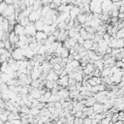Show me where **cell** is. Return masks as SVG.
<instances>
[{"mask_svg":"<svg viewBox=\"0 0 124 124\" xmlns=\"http://www.w3.org/2000/svg\"><path fill=\"white\" fill-rule=\"evenodd\" d=\"M14 32L16 34V35H23V34H25V30H24V26L23 25H21L20 23H18V22H16V24H15V27H14Z\"/></svg>","mask_w":124,"mask_h":124,"instance_id":"cell-4","label":"cell"},{"mask_svg":"<svg viewBox=\"0 0 124 124\" xmlns=\"http://www.w3.org/2000/svg\"><path fill=\"white\" fill-rule=\"evenodd\" d=\"M34 25H35V27H36V30H37V31H41V30H43L45 23H44V21L40 18V19H38L37 21H35V22H34Z\"/></svg>","mask_w":124,"mask_h":124,"instance_id":"cell-15","label":"cell"},{"mask_svg":"<svg viewBox=\"0 0 124 124\" xmlns=\"http://www.w3.org/2000/svg\"><path fill=\"white\" fill-rule=\"evenodd\" d=\"M77 19L78 20V22L80 24H83L86 21V13H79L77 16Z\"/></svg>","mask_w":124,"mask_h":124,"instance_id":"cell-14","label":"cell"},{"mask_svg":"<svg viewBox=\"0 0 124 124\" xmlns=\"http://www.w3.org/2000/svg\"><path fill=\"white\" fill-rule=\"evenodd\" d=\"M15 11H16V8H15L14 4H10V5H8V6H7V8H6V9L4 10V12L1 14V16H3L4 17H7L8 16H10V15L14 14V13H15Z\"/></svg>","mask_w":124,"mask_h":124,"instance_id":"cell-3","label":"cell"},{"mask_svg":"<svg viewBox=\"0 0 124 124\" xmlns=\"http://www.w3.org/2000/svg\"><path fill=\"white\" fill-rule=\"evenodd\" d=\"M58 78H59V76L54 72V70H50L47 74H46V79H47V80H52V81H56L57 79H58Z\"/></svg>","mask_w":124,"mask_h":124,"instance_id":"cell-9","label":"cell"},{"mask_svg":"<svg viewBox=\"0 0 124 124\" xmlns=\"http://www.w3.org/2000/svg\"><path fill=\"white\" fill-rule=\"evenodd\" d=\"M121 61H122L123 63H124V57H122V59H121Z\"/></svg>","mask_w":124,"mask_h":124,"instance_id":"cell-22","label":"cell"},{"mask_svg":"<svg viewBox=\"0 0 124 124\" xmlns=\"http://www.w3.org/2000/svg\"><path fill=\"white\" fill-rule=\"evenodd\" d=\"M24 30H25V35H27V37L28 36H35L36 31H37L33 22H30L29 24L24 26Z\"/></svg>","mask_w":124,"mask_h":124,"instance_id":"cell-1","label":"cell"},{"mask_svg":"<svg viewBox=\"0 0 124 124\" xmlns=\"http://www.w3.org/2000/svg\"><path fill=\"white\" fill-rule=\"evenodd\" d=\"M69 54H70V53H69V49L66 48V47H64L63 50H62V52H61V54H60V57H61V58H63V57H68Z\"/></svg>","mask_w":124,"mask_h":124,"instance_id":"cell-17","label":"cell"},{"mask_svg":"<svg viewBox=\"0 0 124 124\" xmlns=\"http://www.w3.org/2000/svg\"><path fill=\"white\" fill-rule=\"evenodd\" d=\"M79 13H80V8H79V6L74 5V6L72 7V9L70 10V17H71L72 19H74V18L77 17V16H78Z\"/></svg>","mask_w":124,"mask_h":124,"instance_id":"cell-5","label":"cell"},{"mask_svg":"<svg viewBox=\"0 0 124 124\" xmlns=\"http://www.w3.org/2000/svg\"><path fill=\"white\" fill-rule=\"evenodd\" d=\"M18 40H19L18 35H16V34L14 32V30L11 31V32H9V41L11 42L12 45H16V44L18 42Z\"/></svg>","mask_w":124,"mask_h":124,"instance_id":"cell-10","label":"cell"},{"mask_svg":"<svg viewBox=\"0 0 124 124\" xmlns=\"http://www.w3.org/2000/svg\"><path fill=\"white\" fill-rule=\"evenodd\" d=\"M5 47V42L3 40H0V48H4Z\"/></svg>","mask_w":124,"mask_h":124,"instance_id":"cell-20","label":"cell"},{"mask_svg":"<svg viewBox=\"0 0 124 124\" xmlns=\"http://www.w3.org/2000/svg\"><path fill=\"white\" fill-rule=\"evenodd\" d=\"M95 69L94 67V64L91 63V62H88L87 65L85 67L82 68V72H83V75H90L91 76V73L93 72V70Z\"/></svg>","mask_w":124,"mask_h":124,"instance_id":"cell-6","label":"cell"},{"mask_svg":"<svg viewBox=\"0 0 124 124\" xmlns=\"http://www.w3.org/2000/svg\"><path fill=\"white\" fill-rule=\"evenodd\" d=\"M115 47H118V48H123V47H124V40H123V39H117V38H116V42H115Z\"/></svg>","mask_w":124,"mask_h":124,"instance_id":"cell-16","label":"cell"},{"mask_svg":"<svg viewBox=\"0 0 124 124\" xmlns=\"http://www.w3.org/2000/svg\"><path fill=\"white\" fill-rule=\"evenodd\" d=\"M93 64H94V67L97 68V69H99L100 71H102V69L104 68V60H103L102 58L93 61Z\"/></svg>","mask_w":124,"mask_h":124,"instance_id":"cell-12","label":"cell"},{"mask_svg":"<svg viewBox=\"0 0 124 124\" xmlns=\"http://www.w3.org/2000/svg\"><path fill=\"white\" fill-rule=\"evenodd\" d=\"M52 2H53L57 7L61 5V0H52Z\"/></svg>","mask_w":124,"mask_h":124,"instance_id":"cell-19","label":"cell"},{"mask_svg":"<svg viewBox=\"0 0 124 124\" xmlns=\"http://www.w3.org/2000/svg\"><path fill=\"white\" fill-rule=\"evenodd\" d=\"M68 79H69V76L68 75H65V76H61L58 78V79L56 80L57 84L59 86H62V87H67L69 85L68 83Z\"/></svg>","mask_w":124,"mask_h":124,"instance_id":"cell-2","label":"cell"},{"mask_svg":"<svg viewBox=\"0 0 124 124\" xmlns=\"http://www.w3.org/2000/svg\"><path fill=\"white\" fill-rule=\"evenodd\" d=\"M93 44H94L93 40H91V39H85L84 42H83V44H82V46H83L85 49L88 50V49H91Z\"/></svg>","mask_w":124,"mask_h":124,"instance_id":"cell-11","label":"cell"},{"mask_svg":"<svg viewBox=\"0 0 124 124\" xmlns=\"http://www.w3.org/2000/svg\"><path fill=\"white\" fill-rule=\"evenodd\" d=\"M7 5H10V4H14V0H3Z\"/></svg>","mask_w":124,"mask_h":124,"instance_id":"cell-21","label":"cell"},{"mask_svg":"<svg viewBox=\"0 0 124 124\" xmlns=\"http://www.w3.org/2000/svg\"><path fill=\"white\" fill-rule=\"evenodd\" d=\"M110 76H111L110 68L109 67H104L101 71V77L104 78V77H110Z\"/></svg>","mask_w":124,"mask_h":124,"instance_id":"cell-13","label":"cell"},{"mask_svg":"<svg viewBox=\"0 0 124 124\" xmlns=\"http://www.w3.org/2000/svg\"><path fill=\"white\" fill-rule=\"evenodd\" d=\"M34 37H35L36 41L40 42V41H44V40H46V39L47 38V34H46V32H44L43 30H41V31H36V34H35Z\"/></svg>","mask_w":124,"mask_h":124,"instance_id":"cell-8","label":"cell"},{"mask_svg":"<svg viewBox=\"0 0 124 124\" xmlns=\"http://www.w3.org/2000/svg\"><path fill=\"white\" fill-rule=\"evenodd\" d=\"M69 63H71V65L74 67V69H76V68H78V67L80 66L79 60H76V59H74L73 61H71V62H69Z\"/></svg>","mask_w":124,"mask_h":124,"instance_id":"cell-18","label":"cell"},{"mask_svg":"<svg viewBox=\"0 0 124 124\" xmlns=\"http://www.w3.org/2000/svg\"><path fill=\"white\" fill-rule=\"evenodd\" d=\"M92 108L94 110V112L96 113H101V112H104V105L100 102H95L92 106Z\"/></svg>","mask_w":124,"mask_h":124,"instance_id":"cell-7","label":"cell"}]
</instances>
